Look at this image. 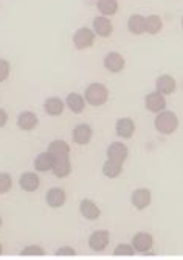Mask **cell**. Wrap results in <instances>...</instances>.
I'll return each instance as SVG.
<instances>
[{
  "label": "cell",
  "instance_id": "obj_1",
  "mask_svg": "<svg viewBox=\"0 0 183 260\" xmlns=\"http://www.w3.org/2000/svg\"><path fill=\"white\" fill-rule=\"evenodd\" d=\"M84 99L92 106H103L109 100V90L101 83H92L84 93Z\"/></svg>",
  "mask_w": 183,
  "mask_h": 260
},
{
  "label": "cell",
  "instance_id": "obj_2",
  "mask_svg": "<svg viewBox=\"0 0 183 260\" xmlns=\"http://www.w3.org/2000/svg\"><path fill=\"white\" fill-rule=\"evenodd\" d=\"M155 128L158 133H162L165 136L172 134L178 128V119L177 115L171 111H162L158 112L157 119H155Z\"/></svg>",
  "mask_w": 183,
  "mask_h": 260
},
{
  "label": "cell",
  "instance_id": "obj_3",
  "mask_svg": "<svg viewBox=\"0 0 183 260\" xmlns=\"http://www.w3.org/2000/svg\"><path fill=\"white\" fill-rule=\"evenodd\" d=\"M95 42V31H92L87 27L78 28L73 35V44L78 50H85L88 47H92Z\"/></svg>",
  "mask_w": 183,
  "mask_h": 260
},
{
  "label": "cell",
  "instance_id": "obj_4",
  "mask_svg": "<svg viewBox=\"0 0 183 260\" xmlns=\"http://www.w3.org/2000/svg\"><path fill=\"white\" fill-rule=\"evenodd\" d=\"M135 249V252H140V254H146L151 251L152 245H154V237L148 232H139L132 239V243H130Z\"/></svg>",
  "mask_w": 183,
  "mask_h": 260
},
{
  "label": "cell",
  "instance_id": "obj_5",
  "mask_svg": "<svg viewBox=\"0 0 183 260\" xmlns=\"http://www.w3.org/2000/svg\"><path fill=\"white\" fill-rule=\"evenodd\" d=\"M109 240H110L109 232L100 229V231H95V232L88 237V246H90L92 249H94V251L100 252V251H104V249L107 248Z\"/></svg>",
  "mask_w": 183,
  "mask_h": 260
},
{
  "label": "cell",
  "instance_id": "obj_6",
  "mask_svg": "<svg viewBox=\"0 0 183 260\" xmlns=\"http://www.w3.org/2000/svg\"><path fill=\"white\" fill-rule=\"evenodd\" d=\"M127 157H129V150L124 144H121V142H113V144H110L107 150V159H112L118 164H124Z\"/></svg>",
  "mask_w": 183,
  "mask_h": 260
},
{
  "label": "cell",
  "instance_id": "obj_7",
  "mask_svg": "<svg viewBox=\"0 0 183 260\" xmlns=\"http://www.w3.org/2000/svg\"><path fill=\"white\" fill-rule=\"evenodd\" d=\"M130 201H132L135 209L145 210L151 204V201H152V193H151L149 188H136V190L132 193Z\"/></svg>",
  "mask_w": 183,
  "mask_h": 260
},
{
  "label": "cell",
  "instance_id": "obj_8",
  "mask_svg": "<svg viewBox=\"0 0 183 260\" xmlns=\"http://www.w3.org/2000/svg\"><path fill=\"white\" fill-rule=\"evenodd\" d=\"M146 108L148 111L151 112H162L166 109V100H165V95L160 92H151L146 95Z\"/></svg>",
  "mask_w": 183,
  "mask_h": 260
},
{
  "label": "cell",
  "instance_id": "obj_9",
  "mask_svg": "<svg viewBox=\"0 0 183 260\" xmlns=\"http://www.w3.org/2000/svg\"><path fill=\"white\" fill-rule=\"evenodd\" d=\"M124 64H126L124 58L117 52H110L104 58V67L112 74H120L121 70L124 69Z\"/></svg>",
  "mask_w": 183,
  "mask_h": 260
},
{
  "label": "cell",
  "instance_id": "obj_10",
  "mask_svg": "<svg viewBox=\"0 0 183 260\" xmlns=\"http://www.w3.org/2000/svg\"><path fill=\"white\" fill-rule=\"evenodd\" d=\"M52 172L55 173L56 178H67L68 175L72 173V164L68 156H58L55 157V164Z\"/></svg>",
  "mask_w": 183,
  "mask_h": 260
},
{
  "label": "cell",
  "instance_id": "obj_11",
  "mask_svg": "<svg viewBox=\"0 0 183 260\" xmlns=\"http://www.w3.org/2000/svg\"><path fill=\"white\" fill-rule=\"evenodd\" d=\"M45 200H47V204L53 209H58V207H62L67 201V193L64 188H59V187H53L47 192L45 195Z\"/></svg>",
  "mask_w": 183,
  "mask_h": 260
},
{
  "label": "cell",
  "instance_id": "obj_12",
  "mask_svg": "<svg viewBox=\"0 0 183 260\" xmlns=\"http://www.w3.org/2000/svg\"><path fill=\"white\" fill-rule=\"evenodd\" d=\"M72 137H73V142L78 145H87L88 142L94 137V129H92L88 125L82 123V125H78L75 126L73 133H72Z\"/></svg>",
  "mask_w": 183,
  "mask_h": 260
},
{
  "label": "cell",
  "instance_id": "obj_13",
  "mask_svg": "<svg viewBox=\"0 0 183 260\" xmlns=\"http://www.w3.org/2000/svg\"><path fill=\"white\" fill-rule=\"evenodd\" d=\"M19 185L22 187V190H25V192H36L39 185H40V179L37 176V173L34 172H27L20 176L19 179Z\"/></svg>",
  "mask_w": 183,
  "mask_h": 260
},
{
  "label": "cell",
  "instance_id": "obj_14",
  "mask_svg": "<svg viewBox=\"0 0 183 260\" xmlns=\"http://www.w3.org/2000/svg\"><path fill=\"white\" fill-rule=\"evenodd\" d=\"M94 31L95 35L101 36V38H109L113 31L112 22L107 19V16H97L94 19Z\"/></svg>",
  "mask_w": 183,
  "mask_h": 260
},
{
  "label": "cell",
  "instance_id": "obj_15",
  "mask_svg": "<svg viewBox=\"0 0 183 260\" xmlns=\"http://www.w3.org/2000/svg\"><path fill=\"white\" fill-rule=\"evenodd\" d=\"M39 123L37 115L31 111H25V112H20L17 117V126L24 131H31L33 128H36Z\"/></svg>",
  "mask_w": 183,
  "mask_h": 260
},
{
  "label": "cell",
  "instance_id": "obj_16",
  "mask_svg": "<svg viewBox=\"0 0 183 260\" xmlns=\"http://www.w3.org/2000/svg\"><path fill=\"white\" fill-rule=\"evenodd\" d=\"M79 210H81V215L90 221H94V220H98L100 215H101V210L100 207L94 203V201H90V200H82L81 204H79Z\"/></svg>",
  "mask_w": 183,
  "mask_h": 260
},
{
  "label": "cell",
  "instance_id": "obj_17",
  "mask_svg": "<svg viewBox=\"0 0 183 260\" xmlns=\"http://www.w3.org/2000/svg\"><path fill=\"white\" fill-rule=\"evenodd\" d=\"M127 30L135 36L146 33V17L142 14H132L127 20Z\"/></svg>",
  "mask_w": 183,
  "mask_h": 260
},
{
  "label": "cell",
  "instance_id": "obj_18",
  "mask_svg": "<svg viewBox=\"0 0 183 260\" xmlns=\"http://www.w3.org/2000/svg\"><path fill=\"white\" fill-rule=\"evenodd\" d=\"M53 164H55V156L50 151H45L37 154V157L34 159V169L40 173L50 172L53 169Z\"/></svg>",
  "mask_w": 183,
  "mask_h": 260
},
{
  "label": "cell",
  "instance_id": "obj_19",
  "mask_svg": "<svg viewBox=\"0 0 183 260\" xmlns=\"http://www.w3.org/2000/svg\"><path fill=\"white\" fill-rule=\"evenodd\" d=\"M115 129H117V134L123 139H130L135 133V123L130 117H123L120 119L115 125Z\"/></svg>",
  "mask_w": 183,
  "mask_h": 260
},
{
  "label": "cell",
  "instance_id": "obj_20",
  "mask_svg": "<svg viewBox=\"0 0 183 260\" xmlns=\"http://www.w3.org/2000/svg\"><path fill=\"white\" fill-rule=\"evenodd\" d=\"M43 109H45V112H47L49 115H52V117H59L64 112V109H65V103L59 97H50V99L45 100Z\"/></svg>",
  "mask_w": 183,
  "mask_h": 260
},
{
  "label": "cell",
  "instance_id": "obj_21",
  "mask_svg": "<svg viewBox=\"0 0 183 260\" xmlns=\"http://www.w3.org/2000/svg\"><path fill=\"white\" fill-rule=\"evenodd\" d=\"M155 86H157V92L163 93V95H171V93L175 90L177 84H175V80L171 75H162V77L157 78Z\"/></svg>",
  "mask_w": 183,
  "mask_h": 260
},
{
  "label": "cell",
  "instance_id": "obj_22",
  "mask_svg": "<svg viewBox=\"0 0 183 260\" xmlns=\"http://www.w3.org/2000/svg\"><path fill=\"white\" fill-rule=\"evenodd\" d=\"M65 105L72 112L81 114L84 111V108H85V99L82 95H79V93H76V92H72V93H68V95H67Z\"/></svg>",
  "mask_w": 183,
  "mask_h": 260
},
{
  "label": "cell",
  "instance_id": "obj_23",
  "mask_svg": "<svg viewBox=\"0 0 183 260\" xmlns=\"http://www.w3.org/2000/svg\"><path fill=\"white\" fill-rule=\"evenodd\" d=\"M103 173H104V176L112 178V179L118 178L123 173V164H118L112 159H107L103 165Z\"/></svg>",
  "mask_w": 183,
  "mask_h": 260
},
{
  "label": "cell",
  "instance_id": "obj_24",
  "mask_svg": "<svg viewBox=\"0 0 183 260\" xmlns=\"http://www.w3.org/2000/svg\"><path fill=\"white\" fill-rule=\"evenodd\" d=\"M97 8L103 16H113L118 11V0H98Z\"/></svg>",
  "mask_w": 183,
  "mask_h": 260
},
{
  "label": "cell",
  "instance_id": "obj_25",
  "mask_svg": "<svg viewBox=\"0 0 183 260\" xmlns=\"http://www.w3.org/2000/svg\"><path fill=\"white\" fill-rule=\"evenodd\" d=\"M49 151L55 157H58V156H68V153H70V145H68L65 140H53L52 144L49 145Z\"/></svg>",
  "mask_w": 183,
  "mask_h": 260
},
{
  "label": "cell",
  "instance_id": "obj_26",
  "mask_svg": "<svg viewBox=\"0 0 183 260\" xmlns=\"http://www.w3.org/2000/svg\"><path fill=\"white\" fill-rule=\"evenodd\" d=\"M162 27H163V20L160 19L158 16L152 14V16H148L146 17V33L157 35V33H160Z\"/></svg>",
  "mask_w": 183,
  "mask_h": 260
},
{
  "label": "cell",
  "instance_id": "obj_27",
  "mask_svg": "<svg viewBox=\"0 0 183 260\" xmlns=\"http://www.w3.org/2000/svg\"><path fill=\"white\" fill-rule=\"evenodd\" d=\"M13 187V178L8 173H0V195L7 193Z\"/></svg>",
  "mask_w": 183,
  "mask_h": 260
},
{
  "label": "cell",
  "instance_id": "obj_28",
  "mask_svg": "<svg viewBox=\"0 0 183 260\" xmlns=\"http://www.w3.org/2000/svg\"><path fill=\"white\" fill-rule=\"evenodd\" d=\"M113 254L115 255H133L135 254V249L132 245H127V243H121L115 248V251H113Z\"/></svg>",
  "mask_w": 183,
  "mask_h": 260
},
{
  "label": "cell",
  "instance_id": "obj_29",
  "mask_svg": "<svg viewBox=\"0 0 183 260\" xmlns=\"http://www.w3.org/2000/svg\"><path fill=\"white\" fill-rule=\"evenodd\" d=\"M22 255H43L45 251L39 245H28L25 249H22Z\"/></svg>",
  "mask_w": 183,
  "mask_h": 260
},
{
  "label": "cell",
  "instance_id": "obj_30",
  "mask_svg": "<svg viewBox=\"0 0 183 260\" xmlns=\"http://www.w3.org/2000/svg\"><path fill=\"white\" fill-rule=\"evenodd\" d=\"M10 70H11L10 62H8L7 59H2V58H0V83L5 81V80L10 77Z\"/></svg>",
  "mask_w": 183,
  "mask_h": 260
},
{
  "label": "cell",
  "instance_id": "obj_31",
  "mask_svg": "<svg viewBox=\"0 0 183 260\" xmlns=\"http://www.w3.org/2000/svg\"><path fill=\"white\" fill-rule=\"evenodd\" d=\"M56 255H76V251L70 246H62L56 251Z\"/></svg>",
  "mask_w": 183,
  "mask_h": 260
},
{
  "label": "cell",
  "instance_id": "obj_32",
  "mask_svg": "<svg viewBox=\"0 0 183 260\" xmlns=\"http://www.w3.org/2000/svg\"><path fill=\"white\" fill-rule=\"evenodd\" d=\"M7 123H8V114L5 109L0 108V128H4Z\"/></svg>",
  "mask_w": 183,
  "mask_h": 260
},
{
  "label": "cell",
  "instance_id": "obj_33",
  "mask_svg": "<svg viewBox=\"0 0 183 260\" xmlns=\"http://www.w3.org/2000/svg\"><path fill=\"white\" fill-rule=\"evenodd\" d=\"M4 254V246H2V243H0V255Z\"/></svg>",
  "mask_w": 183,
  "mask_h": 260
},
{
  "label": "cell",
  "instance_id": "obj_34",
  "mask_svg": "<svg viewBox=\"0 0 183 260\" xmlns=\"http://www.w3.org/2000/svg\"><path fill=\"white\" fill-rule=\"evenodd\" d=\"M0 226H2V217H0Z\"/></svg>",
  "mask_w": 183,
  "mask_h": 260
},
{
  "label": "cell",
  "instance_id": "obj_35",
  "mask_svg": "<svg viewBox=\"0 0 183 260\" xmlns=\"http://www.w3.org/2000/svg\"><path fill=\"white\" fill-rule=\"evenodd\" d=\"M181 27H183V19H181Z\"/></svg>",
  "mask_w": 183,
  "mask_h": 260
}]
</instances>
